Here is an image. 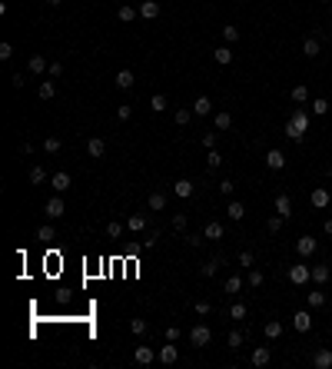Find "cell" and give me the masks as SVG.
Returning a JSON list of instances; mask_svg holds the SVG:
<instances>
[{
    "mask_svg": "<svg viewBox=\"0 0 332 369\" xmlns=\"http://www.w3.org/2000/svg\"><path fill=\"white\" fill-rule=\"evenodd\" d=\"M306 133H309V110H306V107H296L292 117H289V123H286V136L299 143Z\"/></svg>",
    "mask_w": 332,
    "mask_h": 369,
    "instance_id": "obj_1",
    "label": "cell"
},
{
    "mask_svg": "<svg viewBox=\"0 0 332 369\" xmlns=\"http://www.w3.org/2000/svg\"><path fill=\"white\" fill-rule=\"evenodd\" d=\"M189 343H193V346H199V349H203V346H210V343H213L210 326H206V323H196L193 329H189Z\"/></svg>",
    "mask_w": 332,
    "mask_h": 369,
    "instance_id": "obj_2",
    "label": "cell"
},
{
    "mask_svg": "<svg viewBox=\"0 0 332 369\" xmlns=\"http://www.w3.org/2000/svg\"><path fill=\"white\" fill-rule=\"evenodd\" d=\"M289 280L296 283V286L309 283V280H312V266H306V263H296V266H289Z\"/></svg>",
    "mask_w": 332,
    "mask_h": 369,
    "instance_id": "obj_3",
    "label": "cell"
},
{
    "mask_svg": "<svg viewBox=\"0 0 332 369\" xmlns=\"http://www.w3.org/2000/svg\"><path fill=\"white\" fill-rule=\"evenodd\" d=\"M292 326H296L299 333H309L312 329V309H299V313L292 316Z\"/></svg>",
    "mask_w": 332,
    "mask_h": 369,
    "instance_id": "obj_4",
    "label": "cell"
},
{
    "mask_svg": "<svg viewBox=\"0 0 332 369\" xmlns=\"http://www.w3.org/2000/svg\"><path fill=\"white\" fill-rule=\"evenodd\" d=\"M173 193H176L179 200H189V196L196 193V183H193V180H176V183H173Z\"/></svg>",
    "mask_w": 332,
    "mask_h": 369,
    "instance_id": "obj_5",
    "label": "cell"
},
{
    "mask_svg": "<svg viewBox=\"0 0 332 369\" xmlns=\"http://www.w3.org/2000/svg\"><path fill=\"white\" fill-rule=\"evenodd\" d=\"M87 153L93 160H100L103 153H107V140H103V136H90V140H87Z\"/></svg>",
    "mask_w": 332,
    "mask_h": 369,
    "instance_id": "obj_6",
    "label": "cell"
},
{
    "mask_svg": "<svg viewBox=\"0 0 332 369\" xmlns=\"http://www.w3.org/2000/svg\"><path fill=\"white\" fill-rule=\"evenodd\" d=\"M249 359H253V366H256V369H263V366H269V359H273V353H269V346H256V349H253V356H249Z\"/></svg>",
    "mask_w": 332,
    "mask_h": 369,
    "instance_id": "obj_7",
    "label": "cell"
},
{
    "mask_svg": "<svg viewBox=\"0 0 332 369\" xmlns=\"http://www.w3.org/2000/svg\"><path fill=\"white\" fill-rule=\"evenodd\" d=\"M266 167L269 170H286V153H282V150H269V153H266Z\"/></svg>",
    "mask_w": 332,
    "mask_h": 369,
    "instance_id": "obj_8",
    "label": "cell"
},
{
    "mask_svg": "<svg viewBox=\"0 0 332 369\" xmlns=\"http://www.w3.org/2000/svg\"><path fill=\"white\" fill-rule=\"evenodd\" d=\"M316 246H319V243H316L312 236H299V240H296V253H299V256H312Z\"/></svg>",
    "mask_w": 332,
    "mask_h": 369,
    "instance_id": "obj_9",
    "label": "cell"
},
{
    "mask_svg": "<svg viewBox=\"0 0 332 369\" xmlns=\"http://www.w3.org/2000/svg\"><path fill=\"white\" fill-rule=\"evenodd\" d=\"M176 359H179V346H173V343L166 339V346L160 349V363H166V366H173Z\"/></svg>",
    "mask_w": 332,
    "mask_h": 369,
    "instance_id": "obj_10",
    "label": "cell"
},
{
    "mask_svg": "<svg viewBox=\"0 0 332 369\" xmlns=\"http://www.w3.org/2000/svg\"><path fill=\"white\" fill-rule=\"evenodd\" d=\"M133 359L140 363V366H150L153 359H160V353H153L150 346H136V353H133Z\"/></svg>",
    "mask_w": 332,
    "mask_h": 369,
    "instance_id": "obj_11",
    "label": "cell"
},
{
    "mask_svg": "<svg viewBox=\"0 0 332 369\" xmlns=\"http://www.w3.org/2000/svg\"><path fill=\"white\" fill-rule=\"evenodd\" d=\"M63 200H60V196H50V200H47V206H44V213L47 216H50V220H56V216H63Z\"/></svg>",
    "mask_w": 332,
    "mask_h": 369,
    "instance_id": "obj_12",
    "label": "cell"
},
{
    "mask_svg": "<svg viewBox=\"0 0 332 369\" xmlns=\"http://www.w3.org/2000/svg\"><path fill=\"white\" fill-rule=\"evenodd\" d=\"M140 17H143V20H156V17H160V3H156V0H143V3H140Z\"/></svg>",
    "mask_w": 332,
    "mask_h": 369,
    "instance_id": "obj_13",
    "label": "cell"
},
{
    "mask_svg": "<svg viewBox=\"0 0 332 369\" xmlns=\"http://www.w3.org/2000/svg\"><path fill=\"white\" fill-rule=\"evenodd\" d=\"M50 186H54L56 193H66V190H70V173H63V170L54 173V177H50Z\"/></svg>",
    "mask_w": 332,
    "mask_h": 369,
    "instance_id": "obj_14",
    "label": "cell"
},
{
    "mask_svg": "<svg viewBox=\"0 0 332 369\" xmlns=\"http://www.w3.org/2000/svg\"><path fill=\"white\" fill-rule=\"evenodd\" d=\"M309 203L316 206V210H326V206H329V190L316 186V190H312V196H309Z\"/></svg>",
    "mask_w": 332,
    "mask_h": 369,
    "instance_id": "obj_15",
    "label": "cell"
},
{
    "mask_svg": "<svg viewBox=\"0 0 332 369\" xmlns=\"http://www.w3.org/2000/svg\"><path fill=\"white\" fill-rule=\"evenodd\" d=\"M312 366H316V369H329V366H332V349H316Z\"/></svg>",
    "mask_w": 332,
    "mask_h": 369,
    "instance_id": "obj_16",
    "label": "cell"
},
{
    "mask_svg": "<svg viewBox=\"0 0 332 369\" xmlns=\"http://www.w3.org/2000/svg\"><path fill=\"white\" fill-rule=\"evenodd\" d=\"M189 110L196 113V117H206V113H213V100H210V97H196Z\"/></svg>",
    "mask_w": 332,
    "mask_h": 369,
    "instance_id": "obj_17",
    "label": "cell"
},
{
    "mask_svg": "<svg viewBox=\"0 0 332 369\" xmlns=\"http://www.w3.org/2000/svg\"><path fill=\"white\" fill-rule=\"evenodd\" d=\"M276 213H279V216H286V220L292 216V200H289L286 193H279V196H276Z\"/></svg>",
    "mask_w": 332,
    "mask_h": 369,
    "instance_id": "obj_18",
    "label": "cell"
},
{
    "mask_svg": "<svg viewBox=\"0 0 332 369\" xmlns=\"http://www.w3.org/2000/svg\"><path fill=\"white\" fill-rule=\"evenodd\" d=\"M220 266H222V259H220V256L206 259V263L199 266V276H206V280H210V276H216V269H220Z\"/></svg>",
    "mask_w": 332,
    "mask_h": 369,
    "instance_id": "obj_19",
    "label": "cell"
},
{
    "mask_svg": "<svg viewBox=\"0 0 332 369\" xmlns=\"http://www.w3.org/2000/svg\"><path fill=\"white\" fill-rule=\"evenodd\" d=\"M226 213H229V220H232V223H239V220H243V216H246V206H243V203H239V200H229V206H226Z\"/></svg>",
    "mask_w": 332,
    "mask_h": 369,
    "instance_id": "obj_20",
    "label": "cell"
},
{
    "mask_svg": "<svg viewBox=\"0 0 332 369\" xmlns=\"http://www.w3.org/2000/svg\"><path fill=\"white\" fill-rule=\"evenodd\" d=\"M116 17H120L123 23H133L136 17H140V7H130V3H123L120 10H116Z\"/></svg>",
    "mask_w": 332,
    "mask_h": 369,
    "instance_id": "obj_21",
    "label": "cell"
},
{
    "mask_svg": "<svg viewBox=\"0 0 332 369\" xmlns=\"http://www.w3.org/2000/svg\"><path fill=\"white\" fill-rule=\"evenodd\" d=\"M113 83H116V87H120V90H130L133 83H136V77H133V70H120V73H116V80H113Z\"/></svg>",
    "mask_w": 332,
    "mask_h": 369,
    "instance_id": "obj_22",
    "label": "cell"
},
{
    "mask_svg": "<svg viewBox=\"0 0 332 369\" xmlns=\"http://www.w3.org/2000/svg\"><path fill=\"white\" fill-rule=\"evenodd\" d=\"M126 230H130V233H143V230H146V216L133 213L130 220H126Z\"/></svg>",
    "mask_w": 332,
    "mask_h": 369,
    "instance_id": "obj_23",
    "label": "cell"
},
{
    "mask_svg": "<svg viewBox=\"0 0 332 369\" xmlns=\"http://www.w3.org/2000/svg\"><path fill=\"white\" fill-rule=\"evenodd\" d=\"M263 333H266V339H279V336H282V323H279V319H269V323L263 326Z\"/></svg>",
    "mask_w": 332,
    "mask_h": 369,
    "instance_id": "obj_24",
    "label": "cell"
},
{
    "mask_svg": "<svg viewBox=\"0 0 332 369\" xmlns=\"http://www.w3.org/2000/svg\"><path fill=\"white\" fill-rule=\"evenodd\" d=\"M150 210H153V213L166 210V193H160V190H153V193H150Z\"/></svg>",
    "mask_w": 332,
    "mask_h": 369,
    "instance_id": "obj_25",
    "label": "cell"
},
{
    "mask_svg": "<svg viewBox=\"0 0 332 369\" xmlns=\"http://www.w3.org/2000/svg\"><path fill=\"white\" fill-rule=\"evenodd\" d=\"M213 60L226 67V63H232V50H229V47H216V50H213Z\"/></svg>",
    "mask_w": 332,
    "mask_h": 369,
    "instance_id": "obj_26",
    "label": "cell"
},
{
    "mask_svg": "<svg viewBox=\"0 0 332 369\" xmlns=\"http://www.w3.org/2000/svg\"><path fill=\"white\" fill-rule=\"evenodd\" d=\"M243 276H236V273H232V276H229V280H226V283H222V290H226V293H232V296H236V293H239V290H243Z\"/></svg>",
    "mask_w": 332,
    "mask_h": 369,
    "instance_id": "obj_27",
    "label": "cell"
},
{
    "mask_svg": "<svg viewBox=\"0 0 332 369\" xmlns=\"http://www.w3.org/2000/svg\"><path fill=\"white\" fill-rule=\"evenodd\" d=\"M329 276H332V269L329 266H312V283H329Z\"/></svg>",
    "mask_w": 332,
    "mask_h": 369,
    "instance_id": "obj_28",
    "label": "cell"
},
{
    "mask_svg": "<svg viewBox=\"0 0 332 369\" xmlns=\"http://www.w3.org/2000/svg\"><path fill=\"white\" fill-rule=\"evenodd\" d=\"M203 236H206V240H222V223H216V220H213V223H206Z\"/></svg>",
    "mask_w": 332,
    "mask_h": 369,
    "instance_id": "obj_29",
    "label": "cell"
},
{
    "mask_svg": "<svg viewBox=\"0 0 332 369\" xmlns=\"http://www.w3.org/2000/svg\"><path fill=\"white\" fill-rule=\"evenodd\" d=\"M56 97V83L54 80H44V83H40V100H54Z\"/></svg>",
    "mask_w": 332,
    "mask_h": 369,
    "instance_id": "obj_30",
    "label": "cell"
},
{
    "mask_svg": "<svg viewBox=\"0 0 332 369\" xmlns=\"http://www.w3.org/2000/svg\"><path fill=\"white\" fill-rule=\"evenodd\" d=\"M306 303H309V309H319V306H326V293H306Z\"/></svg>",
    "mask_w": 332,
    "mask_h": 369,
    "instance_id": "obj_31",
    "label": "cell"
},
{
    "mask_svg": "<svg viewBox=\"0 0 332 369\" xmlns=\"http://www.w3.org/2000/svg\"><path fill=\"white\" fill-rule=\"evenodd\" d=\"M222 167V153L220 150H210V153H206V170H220Z\"/></svg>",
    "mask_w": 332,
    "mask_h": 369,
    "instance_id": "obj_32",
    "label": "cell"
},
{
    "mask_svg": "<svg viewBox=\"0 0 332 369\" xmlns=\"http://www.w3.org/2000/svg\"><path fill=\"white\" fill-rule=\"evenodd\" d=\"M302 54L316 57V54H319V40H316V37H306V40H302Z\"/></svg>",
    "mask_w": 332,
    "mask_h": 369,
    "instance_id": "obj_33",
    "label": "cell"
},
{
    "mask_svg": "<svg viewBox=\"0 0 332 369\" xmlns=\"http://www.w3.org/2000/svg\"><path fill=\"white\" fill-rule=\"evenodd\" d=\"M27 67H30V73H44V70H47V57H40V54L30 57V63H27Z\"/></svg>",
    "mask_w": 332,
    "mask_h": 369,
    "instance_id": "obj_34",
    "label": "cell"
},
{
    "mask_svg": "<svg viewBox=\"0 0 332 369\" xmlns=\"http://www.w3.org/2000/svg\"><path fill=\"white\" fill-rule=\"evenodd\" d=\"M213 120H216V130H229V126H232V113L222 110V113H216Z\"/></svg>",
    "mask_w": 332,
    "mask_h": 369,
    "instance_id": "obj_35",
    "label": "cell"
},
{
    "mask_svg": "<svg viewBox=\"0 0 332 369\" xmlns=\"http://www.w3.org/2000/svg\"><path fill=\"white\" fill-rule=\"evenodd\" d=\"M60 146H63V143H60V136H47V140H44V153L54 157V153H60Z\"/></svg>",
    "mask_w": 332,
    "mask_h": 369,
    "instance_id": "obj_36",
    "label": "cell"
},
{
    "mask_svg": "<svg viewBox=\"0 0 332 369\" xmlns=\"http://www.w3.org/2000/svg\"><path fill=\"white\" fill-rule=\"evenodd\" d=\"M312 113H316V117H326V113H329V100H326V97H316V100H312Z\"/></svg>",
    "mask_w": 332,
    "mask_h": 369,
    "instance_id": "obj_37",
    "label": "cell"
},
{
    "mask_svg": "<svg viewBox=\"0 0 332 369\" xmlns=\"http://www.w3.org/2000/svg\"><path fill=\"white\" fill-rule=\"evenodd\" d=\"M263 269H249V273H246V283H249V286H256V290H259V286H263Z\"/></svg>",
    "mask_w": 332,
    "mask_h": 369,
    "instance_id": "obj_38",
    "label": "cell"
},
{
    "mask_svg": "<svg viewBox=\"0 0 332 369\" xmlns=\"http://www.w3.org/2000/svg\"><path fill=\"white\" fill-rule=\"evenodd\" d=\"M193 117H196V113H193V110H183V107H179V110H176V117H173V120H176V126H189V120H193Z\"/></svg>",
    "mask_w": 332,
    "mask_h": 369,
    "instance_id": "obj_39",
    "label": "cell"
},
{
    "mask_svg": "<svg viewBox=\"0 0 332 369\" xmlns=\"http://www.w3.org/2000/svg\"><path fill=\"white\" fill-rule=\"evenodd\" d=\"M282 223H289V220L276 213V216H269V223H266V230H269V233H279V230H282Z\"/></svg>",
    "mask_w": 332,
    "mask_h": 369,
    "instance_id": "obj_40",
    "label": "cell"
},
{
    "mask_svg": "<svg viewBox=\"0 0 332 369\" xmlns=\"http://www.w3.org/2000/svg\"><path fill=\"white\" fill-rule=\"evenodd\" d=\"M243 339H246V333H239V329H229V336H226V343H229L232 349L243 346Z\"/></svg>",
    "mask_w": 332,
    "mask_h": 369,
    "instance_id": "obj_41",
    "label": "cell"
},
{
    "mask_svg": "<svg viewBox=\"0 0 332 369\" xmlns=\"http://www.w3.org/2000/svg\"><path fill=\"white\" fill-rule=\"evenodd\" d=\"M236 263H239V266H243V269H253L256 256H253V253H249V249H243V253H239V256H236Z\"/></svg>",
    "mask_w": 332,
    "mask_h": 369,
    "instance_id": "obj_42",
    "label": "cell"
},
{
    "mask_svg": "<svg viewBox=\"0 0 332 369\" xmlns=\"http://www.w3.org/2000/svg\"><path fill=\"white\" fill-rule=\"evenodd\" d=\"M289 97H292L296 103H306V100H309V90H306L302 83H299V87H292V93H289Z\"/></svg>",
    "mask_w": 332,
    "mask_h": 369,
    "instance_id": "obj_43",
    "label": "cell"
},
{
    "mask_svg": "<svg viewBox=\"0 0 332 369\" xmlns=\"http://www.w3.org/2000/svg\"><path fill=\"white\" fill-rule=\"evenodd\" d=\"M37 240H40V243H50V240H56L54 226H40V230H37Z\"/></svg>",
    "mask_w": 332,
    "mask_h": 369,
    "instance_id": "obj_44",
    "label": "cell"
},
{
    "mask_svg": "<svg viewBox=\"0 0 332 369\" xmlns=\"http://www.w3.org/2000/svg\"><path fill=\"white\" fill-rule=\"evenodd\" d=\"M146 329H150V326H146V319H130V333H133V336H143Z\"/></svg>",
    "mask_w": 332,
    "mask_h": 369,
    "instance_id": "obj_45",
    "label": "cell"
},
{
    "mask_svg": "<svg viewBox=\"0 0 332 369\" xmlns=\"http://www.w3.org/2000/svg\"><path fill=\"white\" fill-rule=\"evenodd\" d=\"M44 180H47V170H44V167H30V183H37V186H40Z\"/></svg>",
    "mask_w": 332,
    "mask_h": 369,
    "instance_id": "obj_46",
    "label": "cell"
},
{
    "mask_svg": "<svg viewBox=\"0 0 332 369\" xmlns=\"http://www.w3.org/2000/svg\"><path fill=\"white\" fill-rule=\"evenodd\" d=\"M222 40H226V44H236V40H239V27H222Z\"/></svg>",
    "mask_w": 332,
    "mask_h": 369,
    "instance_id": "obj_47",
    "label": "cell"
},
{
    "mask_svg": "<svg viewBox=\"0 0 332 369\" xmlns=\"http://www.w3.org/2000/svg\"><path fill=\"white\" fill-rule=\"evenodd\" d=\"M186 213H176V216H173V230H176V233H186Z\"/></svg>",
    "mask_w": 332,
    "mask_h": 369,
    "instance_id": "obj_48",
    "label": "cell"
},
{
    "mask_svg": "<svg viewBox=\"0 0 332 369\" xmlns=\"http://www.w3.org/2000/svg\"><path fill=\"white\" fill-rule=\"evenodd\" d=\"M229 319H246V306H243V303H232V306H229Z\"/></svg>",
    "mask_w": 332,
    "mask_h": 369,
    "instance_id": "obj_49",
    "label": "cell"
},
{
    "mask_svg": "<svg viewBox=\"0 0 332 369\" xmlns=\"http://www.w3.org/2000/svg\"><path fill=\"white\" fill-rule=\"evenodd\" d=\"M150 107H153V113H163L166 110V97H163V93H156L153 100H150Z\"/></svg>",
    "mask_w": 332,
    "mask_h": 369,
    "instance_id": "obj_50",
    "label": "cell"
},
{
    "mask_svg": "<svg viewBox=\"0 0 332 369\" xmlns=\"http://www.w3.org/2000/svg\"><path fill=\"white\" fill-rule=\"evenodd\" d=\"M193 309H196L199 316H210V309H213V306H210V300H196V303H193Z\"/></svg>",
    "mask_w": 332,
    "mask_h": 369,
    "instance_id": "obj_51",
    "label": "cell"
},
{
    "mask_svg": "<svg viewBox=\"0 0 332 369\" xmlns=\"http://www.w3.org/2000/svg\"><path fill=\"white\" fill-rule=\"evenodd\" d=\"M10 57H13V44L3 40V44H0V60H10Z\"/></svg>",
    "mask_w": 332,
    "mask_h": 369,
    "instance_id": "obj_52",
    "label": "cell"
},
{
    "mask_svg": "<svg viewBox=\"0 0 332 369\" xmlns=\"http://www.w3.org/2000/svg\"><path fill=\"white\" fill-rule=\"evenodd\" d=\"M120 233H123L120 223H110V226H107V236H110V240H120Z\"/></svg>",
    "mask_w": 332,
    "mask_h": 369,
    "instance_id": "obj_53",
    "label": "cell"
},
{
    "mask_svg": "<svg viewBox=\"0 0 332 369\" xmlns=\"http://www.w3.org/2000/svg\"><path fill=\"white\" fill-rule=\"evenodd\" d=\"M216 190H220L222 196H232V180H222V183L216 186Z\"/></svg>",
    "mask_w": 332,
    "mask_h": 369,
    "instance_id": "obj_54",
    "label": "cell"
},
{
    "mask_svg": "<svg viewBox=\"0 0 332 369\" xmlns=\"http://www.w3.org/2000/svg\"><path fill=\"white\" fill-rule=\"evenodd\" d=\"M203 146H206V150H216V133H203Z\"/></svg>",
    "mask_w": 332,
    "mask_h": 369,
    "instance_id": "obj_55",
    "label": "cell"
},
{
    "mask_svg": "<svg viewBox=\"0 0 332 369\" xmlns=\"http://www.w3.org/2000/svg\"><path fill=\"white\" fill-rule=\"evenodd\" d=\"M166 339L176 343V339H179V326H166Z\"/></svg>",
    "mask_w": 332,
    "mask_h": 369,
    "instance_id": "obj_56",
    "label": "cell"
},
{
    "mask_svg": "<svg viewBox=\"0 0 332 369\" xmlns=\"http://www.w3.org/2000/svg\"><path fill=\"white\" fill-rule=\"evenodd\" d=\"M116 117H120V120H130V117H133V107H120V110H116Z\"/></svg>",
    "mask_w": 332,
    "mask_h": 369,
    "instance_id": "obj_57",
    "label": "cell"
},
{
    "mask_svg": "<svg viewBox=\"0 0 332 369\" xmlns=\"http://www.w3.org/2000/svg\"><path fill=\"white\" fill-rule=\"evenodd\" d=\"M186 243L189 246H199V243H203V236H199V233H186Z\"/></svg>",
    "mask_w": 332,
    "mask_h": 369,
    "instance_id": "obj_58",
    "label": "cell"
},
{
    "mask_svg": "<svg viewBox=\"0 0 332 369\" xmlns=\"http://www.w3.org/2000/svg\"><path fill=\"white\" fill-rule=\"evenodd\" d=\"M20 153H23V157H30V153H33V143H30V140H23V143H20Z\"/></svg>",
    "mask_w": 332,
    "mask_h": 369,
    "instance_id": "obj_59",
    "label": "cell"
},
{
    "mask_svg": "<svg viewBox=\"0 0 332 369\" xmlns=\"http://www.w3.org/2000/svg\"><path fill=\"white\" fill-rule=\"evenodd\" d=\"M63 73V63H50V77H60Z\"/></svg>",
    "mask_w": 332,
    "mask_h": 369,
    "instance_id": "obj_60",
    "label": "cell"
},
{
    "mask_svg": "<svg viewBox=\"0 0 332 369\" xmlns=\"http://www.w3.org/2000/svg\"><path fill=\"white\" fill-rule=\"evenodd\" d=\"M326 233H329V236H332V220H326Z\"/></svg>",
    "mask_w": 332,
    "mask_h": 369,
    "instance_id": "obj_61",
    "label": "cell"
},
{
    "mask_svg": "<svg viewBox=\"0 0 332 369\" xmlns=\"http://www.w3.org/2000/svg\"><path fill=\"white\" fill-rule=\"evenodd\" d=\"M47 3H50V7H60V3H63V0H47Z\"/></svg>",
    "mask_w": 332,
    "mask_h": 369,
    "instance_id": "obj_62",
    "label": "cell"
}]
</instances>
